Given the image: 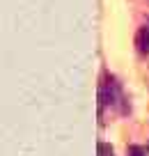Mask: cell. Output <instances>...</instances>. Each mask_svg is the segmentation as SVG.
<instances>
[{"mask_svg":"<svg viewBox=\"0 0 149 156\" xmlns=\"http://www.w3.org/2000/svg\"><path fill=\"white\" fill-rule=\"evenodd\" d=\"M122 101V92L117 80L108 71L101 73V83H99V117H103L106 108H112L115 103Z\"/></svg>","mask_w":149,"mask_h":156,"instance_id":"obj_1","label":"cell"},{"mask_svg":"<svg viewBox=\"0 0 149 156\" xmlns=\"http://www.w3.org/2000/svg\"><path fill=\"white\" fill-rule=\"evenodd\" d=\"M135 48H138V53L149 55V25L138 28V32H135Z\"/></svg>","mask_w":149,"mask_h":156,"instance_id":"obj_2","label":"cell"},{"mask_svg":"<svg viewBox=\"0 0 149 156\" xmlns=\"http://www.w3.org/2000/svg\"><path fill=\"white\" fill-rule=\"evenodd\" d=\"M96 156H115V151H112V147L108 142H99L96 145Z\"/></svg>","mask_w":149,"mask_h":156,"instance_id":"obj_3","label":"cell"},{"mask_svg":"<svg viewBox=\"0 0 149 156\" xmlns=\"http://www.w3.org/2000/svg\"><path fill=\"white\" fill-rule=\"evenodd\" d=\"M126 156H147V151H144V147H140V145H129Z\"/></svg>","mask_w":149,"mask_h":156,"instance_id":"obj_4","label":"cell"}]
</instances>
